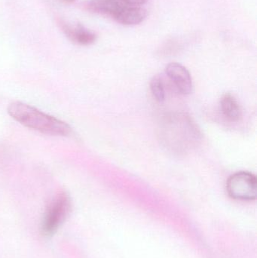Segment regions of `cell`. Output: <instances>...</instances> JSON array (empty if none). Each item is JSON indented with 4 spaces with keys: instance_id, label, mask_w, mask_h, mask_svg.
Returning <instances> with one entry per match:
<instances>
[{
    "instance_id": "obj_1",
    "label": "cell",
    "mask_w": 257,
    "mask_h": 258,
    "mask_svg": "<svg viewBox=\"0 0 257 258\" xmlns=\"http://www.w3.org/2000/svg\"><path fill=\"white\" fill-rule=\"evenodd\" d=\"M9 116L26 128L52 136H67L72 128L66 122L21 102H13L7 110Z\"/></svg>"
},
{
    "instance_id": "obj_2",
    "label": "cell",
    "mask_w": 257,
    "mask_h": 258,
    "mask_svg": "<svg viewBox=\"0 0 257 258\" xmlns=\"http://www.w3.org/2000/svg\"><path fill=\"white\" fill-rule=\"evenodd\" d=\"M71 206V199L66 192L58 194L47 208L42 221V233L46 236L54 234L67 218Z\"/></svg>"
},
{
    "instance_id": "obj_3",
    "label": "cell",
    "mask_w": 257,
    "mask_h": 258,
    "mask_svg": "<svg viewBox=\"0 0 257 258\" xmlns=\"http://www.w3.org/2000/svg\"><path fill=\"white\" fill-rule=\"evenodd\" d=\"M228 194L239 200H254L257 195L256 176L247 171L232 174L226 183Z\"/></svg>"
},
{
    "instance_id": "obj_4",
    "label": "cell",
    "mask_w": 257,
    "mask_h": 258,
    "mask_svg": "<svg viewBox=\"0 0 257 258\" xmlns=\"http://www.w3.org/2000/svg\"><path fill=\"white\" fill-rule=\"evenodd\" d=\"M166 74L182 95H187L191 93L193 88V80L185 67L178 63H170L166 68Z\"/></svg>"
},
{
    "instance_id": "obj_5",
    "label": "cell",
    "mask_w": 257,
    "mask_h": 258,
    "mask_svg": "<svg viewBox=\"0 0 257 258\" xmlns=\"http://www.w3.org/2000/svg\"><path fill=\"white\" fill-rule=\"evenodd\" d=\"M63 29L66 36L78 45H90L96 41V35L81 24H78L74 27L64 24Z\"/></svg>"
},
{
    "instance_id": "obj_6",
    "label": "cell",
    "mask_w": 257,
    "mask_h": 258,
    "mask_svg": "<svg viewBox=\"0 0 257 258\" xmlns=\"http://www.w3.org/2000/svg\"><path fill=\"white\" fill-rule=\"evenodd\" d=\"M147 13L141 6L125 5L114 19L124 25H136L144 21Z\"/></svg>"
},
{
    "instance_id": "obj_7",
    "label": "cell",
    "mask_w": 257,
    "mask_h": 258,
    "mask_svg": "<svg viewBox=\"0 0 257 258\" xmlns=\"http://www.w3.org/2000/svg\"><path fill=\"white\" fill-rule=\"evenodd\" d=\"M125 5L122 0H91L88 6L92 12L114 18Z\"/></svg>"
},
{
    "instance_id": "obj_8",
    "label": "cell",
    "mask_w": 257,
    "mask_h": 258,
    "mask_svg": "<svg viewBox=\"0 0 257 258\" xmlns=\"http://www.w3.org/2000/svg\"><path fill=\"white\" fill-rule=\"evenodd\" d=\"M220 110L225 118L231 122H237L241 117V110L235 97L226 94L220 100Z\"/></svg>"
},
{
    "instance_id": "obj_9",
    "label": "cell",
    "mask_w": 257,
    "mask_h": 258,
    "mask_svg": "<svg viewBox=\"0 0 257 258\" xmlns=\"http://www.w3.org/2000/svg\"><path fill=\"white\" fill-rule=\"evenodd\" d=\"M150 89L152 95L155 99L159 102H162L165 99V92H164V84L161 77H153L151 80Z\"/></svg>"
},
{
    "instance_id": "obj_10",
    "label": "cell",
    "mask_w": 257,
    "mask_h": 258,
    "mask_svg": "<svg viewBox=\"0 0 257 258\" xmlns=\"http://www.w3.org/2000/svg\"><path fill=\"white\" fill-rule=\"evenodd\" d=\"M125 4L129 6H141L145 4L148 0H122Z\"/></svg>"
},
{
    "instance_id": "obj_11",
    "label": "cell",
    "mask_w": 257,
    "mask_h": 258,
    "mask_svg": "<svg viewBox=\"0 0 257 258\" xmlns=\"http://www.w3.org/2000/svg\"><path fill=\"white\" fill-rule=\"evenodd\" d=\"M60 1L65 2V3H72V2H75V0H60Z\"/></svg>"
}]
</instances>
